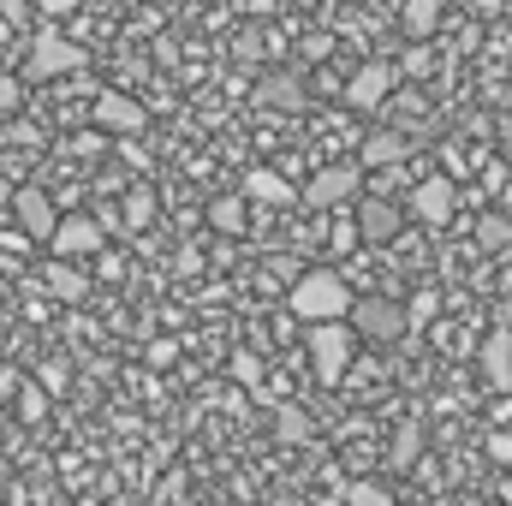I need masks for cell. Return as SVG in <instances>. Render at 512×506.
I'll return each mask as SVG.
<instances>
[{"label":"cell","mask_w":512,"mask_h":506,"mask_svg":"<svg viewBox=\"0 0 512 506\" xmlns=\"http://www.w3.org/2000/svg\"><path fill=\"white\" fill-rule=\"evenodd\" d=\"M36 506H66V501H54V495H48V501H36Z\"/></svg>","instance_id":"1f68e13d"},{"label":"cell","mask_w":512,"mask_h":506,"mask_svg":"<svg viewBox=\"0 0 512 506\" xmlns=\"http://www.w3.org/2000/svg\"><path fill=\"white\" fill-rule=\"evenodd\" d=\"M233 381H245V387H256V381H262V364H256V352H233Z\"/></svg>","instance_id":"484cf974"},{"label":"cell","mask_w":512,"mask_h":506,"mask_svg":"<svg viewBox=\"0 0 512 506\" xmlns=\"http://www.w3.org/2000/svg\"><path fill=\"white\" fill-rule=\"evenodd\" d=\"M209 227H215V233H245V191L215 197V203H209Z\"/></svg>","instance_id":"e0dca14e"},{"label":"cell","mask_w":512,"mask_h":506,"mask_svg":"<svg viewBox=\"0 0 512 506\" xmlns=\"http://www.w3.org/2000/svg\"><path fill=\"white\" fill-rule=\"evenodd\" d=\"M358 161H364V167H405V161H411V137H405V131H370Z\"/></svg>","instance_id":"5bb4252c"},{"label":"cell","mask_w":512,"mask_h":506,"mask_svg":"<svg viewBox=\"0 0 512 506\" xmlns=\"http://www.w3.org/2000/svg\"><path fill=\"white\" fill-rule=\"evenodd\" d=\"M18 102H24V84H18V78H0V120H12Z\"/></svg>","instance_id":"4316f807"},{"label":"cell","mask_w":512,"mask_h":506,"mask_svg":"<svg viewBox=\"0 0 512 506\" xmlns=\"http://www.w3.org/2000/svg\"><path fill=\"white\" fill-rule=\"evenodd\" d=\"M42 405H48V393H42V387H18V417H24V423H36V417H42Z\"/></svg>","instance_id":"d4e9b609"},{"label":"cell","mask_w":512,"mask_h":506,"mask_svg":"<svg viewBox=\"0 0 512 506\" xmlns=\"http://www.w3.org/2000/svg\"><path fill=\"white\" fill-rule=\"evenodd\" d=\"M393 78H399V72H393L387 60H370V66H358V72H352V84H346V102H352L358 114H376L387 96H393Z\"/></svg>","instance_id":"52a82bcc"},{"label":"cell","mask_w":512,"mask_h":506,"mask_svg":"<svg viewBox=\"0 0 512 506\" xmlns=\"http://www.w3.org/2000/svg\"><path fill=\"white\" fill-rule=\"evenodd\" d=\"M245 197H251V203H268V209H286L298 191L286 185V173H274V167H251V173H245Z\"/></svg>","instance_id":"9a60e30c"},{"label":"cell","mask_w":512,"mask_h":506,"mask_svg":"<svg viewBox=\"0 0 512 506\" xmlns=\"http://www.w3.org/2000/svg\"><path fill=\"white\" fill-rule=\"evenodd\" d=\"M435 316H441V292H435V286H423V292L405 304V328H429Z\"/></svg>","instance_id":"44dd1931"},{"label":"cell","mask_w":512,"mask_h":506,"mask_svg":"<svg viewBox=\"0 0 512 506\" xmlns=\"http://www.w3.org/2000/svg\"><path fill=\"white\" fill-rule=\"evenodd\" d=\"M84 48L72 42V36H60V30H42L36 42H30V54H24V78H66V72H84Z\"/></svg>","instance_id":"3957f363"},{"label":"cell","mask_w":512,"mask_h":506,"mask_svg":"<svg viewBox=\"0 0 512 506\" xmlns=\"http://www.w3.org/2000/svg\"><path fill=\"white\" fill-rule=\"evenodd\" d=\"M0 393H18V370H6V364H0Z\"/></svg>","instance_id":"f546056e"},{"label":"cell","mask_w":512,"mask_h":506,"mask_svg":"<svg viewBox=\"0 0 512 506\" xmlns=\"http://www.w3.org/2000/svg\"><path fill=\"white\" fill-rule=\"evenodd\" d=\"M358 185H364V161H334V167H316L298 197H304L310 209H340V203L358 197Z\"/></svg>","instance_id":"277c9868"},{"label":"cell","mask_w":512,"mask_h":506,"mask_svg":"<svg viewBox=\"0 0 512 506\" xmlns=\"http://www.w3.org/2000/svg\"><path fill=\"white\" fill-rule=\"evenodd\" d=\"M12 215H18L24 239H54V227H60V215H54V203H48V191H42V185L12 191Z\"/></svg>","instance_id":"ba28073f"},{"label":"cell","mask_w":512,"mask_h":506,"mask_svg":"<svg viewBox=\"0 0 512 506\" xmlns=\"http://www.w3.org/2000/svg\"><path fill=\"white\" fill-rule=\"evenodd\" d=\"M256 96H262V108H286V114H298V108H304V84H298V78H286V72H280V78H262V90H256Z\"/></svg>","instance_id":"2e32d148"},{"label":"cell","mask_w":512,"mask_h":506,"mask_svg":"<svg viewBox=\"0 0 512 506\" xmlns=\"http://www.w3.org/2000/svg\"><path fill=\"white\" fill-rule=\"evenodd\" d=\"M42 286H48L60 304H84V298H90V274H84L78 262H66V256H48V268H42Z\"/></svg>","instance_id":"8fae6325"},{"label":"cell","mask_w":512,"mask_h":506,"mask_svg":"<svg viewBox=\"0 0 512 506\" xmlns=\"http://www.w3.org/2000/svg\"><path fill=\"white\" fill-rule=\"evenodd\" d=\"M411 209H417V221L447 227V221H453V209H459L453 179H423V185H411Z\"/></svg>","instance_id":"30bf717a"},{"label":"cell","mask_w":512,"mask_h":506,"mask_svg":"<svg viewBox=\"0 0 512 506\" xmlns=\"http://www.w3.org/2000/svg\"><path fill=\"white\" fill-rule=\"evenodd\" d=\"M501 501H507V506H512V477H507V483H501Z\"/></svg>","instance_id":"4dcf8cb0"},{"label":"cell","mask_w":512,"mask_h":506,"mask_svg":"<svg viewBox=\"0 0 512 506\" xmlns=\"http://www.w3.org/2000/svg\"><path fill=\"white\" fill-rule=\"evenodd\" d=\"M489 459H495V465H512V435H507V429H495V435H489Z\"/></svg>","instance_id":"83f0119b"},{"label":"cell","mask_w":512,"mask_h":506,"mask_svg":"<svg viewBox=\"0 0 512 506\" xmlns=\"http://www.w3.org/2000/svg\"><path fill=\"white\" fill-rule=\"evenodd\" d=\"M96 126L114 131V137H137V131L149 126V114H143V102H137V96L102 90V96H96Z\"/></svg>","instance_id":"9c48e42d"},{"label":"cell","mask_w":512,"mask_h":506,"mask_svg":"<svg viewBox=\"0 0 512 506\" xmlns=\"http://www.w3.org/2000/svg\"><path fill=\"white\" fill-rule=\"evenodd\" d=\"M120 221H126V233H143V227L155 221V191H149V185H131V191H126Z\"/></svg>","instance_id":"ac0fdd59"},{"label":"cell","mask_w":512,"mask_h":506,"mask_svg":"<svg viewBox=\"0 0 512 506\" xmlns=\"http://www.w3.org/2000/svg\"><path fill=\"white\" fill-rule=\"evenodd\" d=\"M292 316L298 322H346L352 316V286H346V274H334V268H304L298 280H292Z\"/></svg>","instance_id":"6da1fadb"},{"label":"cell","mask_w":512,"mask_h":506,"mask_svg":"<svg viewBox=\"0 0 512 506\" xmlns=\"http://www.w3.org/2000/svg\"><path fill=\"white\" fill-rule=\"evenodd\" d=\"M358 239H370V245L399 239V209H393V197H364V203H358Z\"/></svg>","instance_id":"7c38bea8"},{"label":"cell","mask_w":512,"mask_h":506,"mask_svg":"<svg viewBox=\"0 0 512 506\" xmlns=\"http://www.w3.org/2000/svg\"><path fill=\"white\" fill-rule=\"evenodd\" d=\"M108 245V227L96 221V215H66L60 227H54V239H48V251L66 256V262H78V256H96Z\"/></svg>","instance_id":"8992f818"},{"label":"cell","mask_w":512,"mask_h":506,"mask_svg":"<svg viewBox=\"0 0 512 506\" xmlns=\"http://www.w3.org/2000/svg\"><path fill=\"white\" fill-rule=\"evenodd\" d=\"M310 370L316 381H340L352 370V352H358V334H352V322H310Z\"/></svg>","instance_id":"7a4b0ae2"},{"label":"cell","mask_w":512,"mask_h":506,"mask_svg":"<svg viewBox=\"0 0 512 506\" xmlns=\"http://www.w3.org/2000/svg\"><path fill=\"white\" fill-rule=\"evenodd\" d=\"M477 239H483L489 251H501V245L512 239V221H507V215H483V227H477Z\"/></svg>","instance_id":"603a6c76"},{"label":"cell","mask_w":512,"mask_h":506,"mask_svg":"<svg viewBox=\"0 0 512 506\" xmlns=\"http://www.w3.org/2000/svg\"><path fill=\"white\" fill-rule=\"evenodd\" d=\"M417 447H423V429H399V435H393V465H411Z\"/></svg>","instance_id":"cb8c5ba5"},{"label":"cell","mask_w":512,"mask_h":506,"mask_svg":"<svg viewBox=\"0 0 512 506\" xmlns=\"http://www.w3.org/2000/svg\"><path fill=\"white\" fill-rule=\"evenodd\" d=\"M346 322H352V334H358V340H376V346L399 340V334H411V328H405V310H399L393 298H358Z\"/></svg>","instance_id":"5b68a950"},{"label":"cell","mask_w":512,"mask_h":506,"mask_svg":"<svg viewBox=\"0 0 512 506\" xmlns=\"http://www.w3.org/2000/svg\"><path fill=\"white\" fill-rule=\"evenodd\" d=\"M42 6V18H66V12H78V0H36Z\"/></svg>","instance_id":"f1b7e54d"},{"label":"cell","mask_w":512,"mask_h":506,"mask_svg":"<svg viewBox=\"0 0 512 506\" xmlns=\"http://www.w3.org/2000/svg\"><path fill=\"white\" fill-rule=\"evenodd\" d=\"M274 435H280V441H292V447H304V441H310V417H304L298 405H286V399H280V405H274Z\"/></svg>","instance_id":"d6986e66"},{"label":"cell","mask_w":512,"mask_h":506,"mask_svg":"<svg viewBox=\"0 0 512 506\" xmlns=\"http://www.w3.org/2000/svg\"><path fill=\"white\" fill-rule=\"evenodd\" d=\"M340 506H393V495H387L382 483L358 477V483H346V495H340Z\"/></svg>","instance_id":"7402d4cb"},{"label":"cell","mask_w":512,"mask_h":506,"mask_svg":"<svg viewBox=\"0 0 512 506\" xmlns=\"http://www.w3.org/2000/svg\"><path fill=\"white\" fill-rule=\"evenodd\" d=\"M441 24V0H405V36H429Z\"/></svg>","instance_id":"ffe728a7"},{"label":"cell","mask_w":512,"mask_h":506,"mask_svg":"<svg viewBox=\"0 0 512 506\" xmlns=\"http://www.w3.org/2000/svg\"><path fill=\"white\" fill-rule=\"evenodd\" d=\"M477 364H483V376H489L495 393H507V387H512V334H507V328H495V334L483 340Z\"/></svg>","instance_id":"4fadbf2b"}]
</instances>
